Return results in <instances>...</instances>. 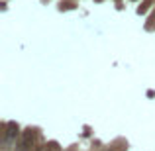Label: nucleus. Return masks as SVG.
Returning <instances> with one entry per match:
<instances>
[{"instance_id": "f257e3e1", "label": "nucleus", "mask_w": 155, "mask_h": 151, "mask_svg": "<svg viewBox=\"0 0 155 151\" xmlns=\"http://www.w3.org/2000/svg\"><path fill=\"white\" fill-rule=\"evenodd\" d=\"M34 143H35V130L28 128L26 132L22 133V137H20L18 145H16V151H31Z\"/></svg>"}, {"instance_id": "f03ea898", "label": "nucleus", "mask_w": 155, "mask_h": 151, "mask_svg": "<svg viewBox=\"0 0 155 151\" xmlns=\"http://www.w3.org/2000/svg\"><path fill=\"white\" fill-rule=\"evenodd\" d=\"M18 136V124L16 122H10V124L6 126V140H12V137Z\"/></svg>"}, {"instance_id": "7ed1b4c3", "label": "nucleus", "mask_w": 155, "mask_h": 151, "mask_svg": "<svg viewBox=\"0 0 155 151\" xmlns=\"http://www.w3.org/2000/svg\"><path fill=\"white\" fill-rule=\"evenodd\" d=\"M38 151H51V149H49V147H47V145H45V147H39Z\"/></svg>"}]
</instances>
